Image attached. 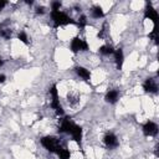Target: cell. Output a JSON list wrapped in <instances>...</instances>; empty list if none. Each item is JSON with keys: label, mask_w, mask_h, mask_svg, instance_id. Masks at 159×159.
Here are the masks:
<instances>
[{"label": "cell", "mask_w": 159, "mask_h": 159, "mask_svg": "<svg viewBox=\"0 0 159 159\" xmlns=\"http://www.w3.org/2000/svg\"><path fill=\"white\" fill-rule=\"evenodd\" d=\"M36 12H37V14H43V12H45V7H43V6H39V7L36 9Z\"/></svg>", "instance_id": "cell-22"}, {"label": "cell", "mask_w": 159, "mask_h": 159, "mask_svg": "<svg viewBox=\"0 0 159 159\" xmlns=\"http://www.w3.org/2000/svg\"><path fill=\"white\" fill-rule=\"evenodd\" d=\"M6 4H7L6 1H4V0H0V12H1V11H2V9L6 6Z\"/></svg>", "instance_id": "cell-23"}, {"label": "cell", "mask_w": 159, "mask_h": 159, "mask_svg": "<svg viewBox=\"0 0 159 159\" xmlns=\"http://www.w3.org/2000/svg\"><path fill=\"white\" fill-rule=\"evenodd\" d=\"M86 50H88V43L84 40H82L80 37L72 39V41H71V51L72 52L76 53L80 51H86Z\"/></svg>", "instance_id": "cell-5"}, {"label": "cell", "mask_w": 159, "mask_h": 159, "mask_svg": "<svg viewBox=\"0 0 159 159\" xmlns=\"http://www.w3.org/2000/svg\"><path fill=\"white\" fill-rule=\"evenodd\" d=\"M57 155H58V158L60 159H70V157H71V153H70V150L68 149H66L65 147L57 153Z\"/></svg>", "instance_id": "cell-17"}, {"label": "cell", "mask_w": 159, "mask_h": 159, "mask_svg": "<svg viewBox=\"0 0 159 159\" xmlns=\"http://www.w3.org/2000/svg\"><path fill=\"white\" fill-rule=\"evenodd\" d=\"M144 17L152 20L154 24H155L157 20H158V12H157V10H155L150 4H147V6H145V10H144Z\"/></svg>", "instance_id": "cell-9"}, {"label": "cell", "mask_w": 159, "mask_h": 159, "mask_svg": "<svg viewBox=\"0 0 159 159\" xmlns=\"http://www.w3.org/2000/svg\"><path fill=\"white\" fill-rule=\"evenodd\" d=\"M50 98H51V107L56 111V114L57 116H63V109L60 104V99H58V91H57V87L56 84H53L51 88H50Z\"/></svg>", "instance_id": "cell-4"}, {"label": "cell", "mask_w": 159, "mask_h": 159, "mask_svg": "<svg viewBox=\"0 0 159 159\" xmlns=\"http://www.w3.org/2000/svg\"><path fill=\"white\" fill-rule=\"evenodd\" d=\"M0 35H1L4 39H10V37H11V30H10V27L7 26V21L0 24Z\"/></svg>", "instance_id": "cell-14"}, {"label": "cell", "mask_w": 159, "mask_h": 159, "mask_svg": "<svg viewBox=\"0 0 159 159\" xmlns=\"http://www.w3.org/2000/svg\"><path fill=\"white\" fill-rule=\"evenodd\" d=\"M103 143H104V145H106L107 148H109V149L117 148L118 144H119V142H118L116 134H113V133H111V132L107 133V134L103 137Z\"/></svg>", "instance_id": "cell-7"}, {"label": "cell", "mask_w": 159, "mask_h": 159, "mask_svg": "<svg viewBox=\"0 0 159 159\" xmlns=\"http://www.w3.org/2000/svg\"><path fill=\"white\" fill-rule=\"evenodd\" d=\"M58 130L61 133L71 134V137L77 143H80L81 139H82V128L80 125H77L73 120H71L70 118H67V117H65L63 119H61V124H60V129Z\"/></svg>", "instance_id": "cell-1"}, {"label": "cell", "mask_w": 159, "mask_h": 159, "mask_svg": "<svg viewBox=\"0 0 159 159\" xmlns=\"http://www.w3.org/2000/svg\"><path fill=\"white\" fill-rule=\"evenodd\" d=\"M114 55V60H116V65H117V68H122V65H123V61H124V56H123V51L120 48H117L114 50L113 52Z\"/></svg>", "instance_id": "cell-12"}, {"label": "cell", "mask_w": 159, "mask_h": 159, "mask_svg": "<svg viewBox=\"0 0 159 159\" xmlns=\"http://www.w3.org/2000/svg\"><path fill=\"white\" fill-rule=\"evenodd\" d=\"M5 80H6V76L5 75H0V83H2Z\"/></svg>", "instance_id": "cell-24"}, {"label": "cell", "mask_w": 159, "mask_h": 159, "mask_svg": "<svg viewBox=\"0 0 159 159\" xmlns=\"http://www.w3.org/2000/svg\"><path fill=\"white\" fill-rule=\"evenodd\" d=\"M51 19L53 21V25L57 26H65V25H70V24H76V21L73 19H71L66 12L61 11V10H51L50 12Z\"/></svg>", "instance_id": "cell-3"}, {"label": "cell", "mask_w": 159, "mask_h": 159, "mask_svg": "<svg viewBox=\"0 0 159 159\" xmlns=\"http://www.w3.org/2000/svg\"><path fill=\"white\" fill-rule=\"evenodd\" d=\"M80 27H83V26H86V24H87V19H86V16L84 15H81L80 17H78V21L76 22Z\"/></svg>", "instance_id": "cell-18"}, {"label": "cell", "mask_w": 159, "mask_h": 159, "mask_svg": "<svg viewBox=\"0 0 159 159\" xmlns=\"http://www.w3.org/2000/svg\"><path fill=\"white\" fill-rule=\"evenodd\" d=\"M17 37H19V40L21 41V42H24V43H29V37H27V35L22 31V32H20L19 35H17Z\"/></svg>", "instance_id": "cell-20"}, {"label": "cell", "mask_w": 159, "mask_h": 159, "mask_svg": "<svg viewBox=\"0 0 159 159\" xmlns=\"http://www.w3.org/2000/svg\"><path fill=\"white\" fill-rule=\"evenodd\" d=\"M67 102L71 107H76L80 103V94L77 92H68L67 94Z\"/></svg>", "instance_id": "cell-11"}, {"label": "cell", "mask_w": 159, "mask_h": 159, "mask_svg": "<svg viewBox=\"0 0 159 159\" xmlns=\"http://www.w3.org/2000/svg\"><path fill=\"white\" fill-rule=\"evenodd\" d=\"M41 144H42V147L46 150H48L51 153H55V154H57L63 148V145L61 144V140L58 138L53 137V135H46V137H43L41 139Z\"/></svg>", "instance_id": "cell-2"}, {"label": "cell", "mask_w": 159, "mask_h": 159, "mask_svg": "<svg viewBox=\"0 0 159 159\" xmlns=\"http://www.w3.org/2000/svg\"><path fill=\"white\" fill-rule=\"evenodd\" d=\"M75 71H76V73H77L82 80H84V81H89V80H91V72H89V70H87L86 67L77 66V67L75 68Z\"/></svg>", "instance_id": "cell-10"}, {"label": "cell", "mask_w": 159, "mask_h": 159, "mask_svg": "<svg viewBox=\"0 0 159 159\" xmlns=\"http://www.w3.org/2000/svg\"><path fill=\"white\" fill-rule=\"evenodd\" d=\"M99 52H101L102 55H113L114 48H113L112 46H109V45H103V46H101Z\"/></svg>", "instance_id": "cell-16"}, {"label": "cell", "mask_w": 159, "mask_h": 159, "mask_svg": "<svg viewBox=\"0 0 159 159\" xmlns=\"http://www.w3.org/2000/svg\"><path fill=\"white\" fill-rule=\"evenodd\" d=\"M91 15H92V17H94V19H101V17H103L104 12H103V10H102V7H101L99 5H96V6H93L92 10H91Z\"/></svg>", "instance_id": "cell-15"}, {"label": "cell", "mask_w": 159, "mask_h": 159, "mask_svg": "<svg viewBox=\"0 0 159 159\" xmlns=\"http://www.w3.org/2000/svg\"><path fill=\"white\" fill-rule=\"evenodd\" d=\"M149 39H152L155 43H158V37H157V26L154 25V27H153V31L149 34Z\"/></svg>", "instance_id": "cell-19"}, {"label": "cell", "mask_w": 159, "mask_h": 159, "mask_svg": "<svg viewBox=\"0 0 159 159\" xmlns=\"http://www.w3.org/2000/svg\"><path fill=\"white\" fill-rule=\"evenodd\" d=\"M106 101L108 102V103H116L117 101H118V98H119V93H118V91H116V89H111V91H108L107 93H106Z\"/></svg>", "instance_id": "cell-13"}, {"label": "cell", "mask_w": 159, "mask_h": 159, "mask_svg": "<svg viewBox=\"0 0 159 159\" xmlns=\"http://www.w3.org/2000/svg\"><path fill=\"white\" fill-rule=\"evenodd\" d=\"M61 9V2L60 1H53L51 4V10H60Z\"/></svg>", "instance_id": "cell-21"}, {"label": "cell", "mask_w": 159, "mask_h": 159, "mask_svg": "<svg viewBox=\"0 0 159 159\" xmlns=\"http://www.w3.org/2000/svg\"><path fill=\"white\" fill-rule=\"evenodd\" d=\"M143 133L147 137H154V135H157L158 134V125H157V123H154L152 120L147 122L143 125Z\"/></svg>", "instance_id": "cell-6"}, {"label": "cell", "mask_w": 159, "mask_h": 159, "mask_svg": "<svg viewBox=\"0 0 159 159\" xmlns=\"http://www.w3.org/2000/svg\"><path fill=\"white\" fill-rule=\"evenodd\" d=\"M2 66V60H1V57H0V67Z\"/></svg>", "instance_id": "cell-25"}, {"label": "cell", "mask_w": 159, "mask_h": 159, "mask_svg": "<svg viewBox=\"0 0 159 159\" xmlns=\"http://www.w3.org/2000/svg\"><path fill=\"white\" fill-rule=\"evenodd\" d=\"M143 88L145 92H149V93H157L158 92V84H157V81L154 78H147L143 83Z\"/></svg>", "instance_id": "cell-8"}]
</instances>
